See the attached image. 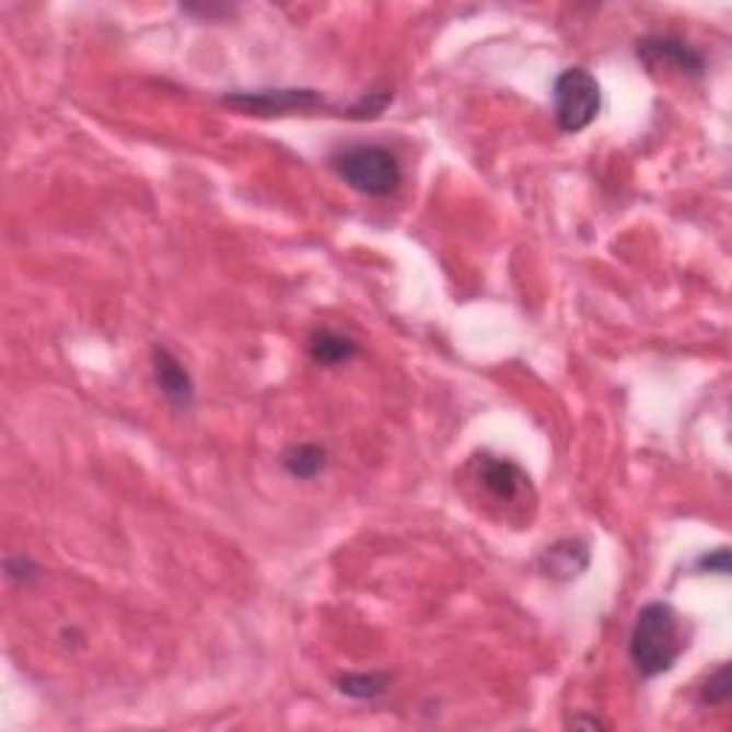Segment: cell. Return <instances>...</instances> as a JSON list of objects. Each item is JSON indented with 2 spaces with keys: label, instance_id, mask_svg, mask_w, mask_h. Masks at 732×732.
Listing matches in <instances>:
<instances>
[{
  "label": "cell",
  "instance_id": "cell-1",
  "mask_svg": "<svg viewBox=\"0 0 732 732\" xmlns=\"http://www.w3.org/2000/svg\"><path fill=\"white\" fill-rule=\"evenodd\" d=\"M687 629L678 609L666 601H652L638 609L629 632V661L643 678H659L670 673L687 652Z\"/></svg>",
  "mask_w": 732,
  "mask_h": 732
},
{
  "label": "cell",
  "instance_id": "cell-2",
  "mask_svg": "<svg viewBox=\"0 0 732 732\" xmlns=\"http://www.w3.org/2000/svg\"><path fill=\"white\" fill-rule=\"evenodd\" d=\"M461 478L481 496V503H487L489 510H501L503 521L521 519L526 507H535L530 475L510 458H501L492 452H475L473 458L466 461Z\"/></svg>",
  "mask_w": 732,
  "mask_h": 732
},
{
  "label": "cell",
  "instance_id": "cell-3",
  "mask_svg": "<svg viewBox=\"0 0 732 732\" xmlns=\"http://www.w3.org/2000/svg\"><path fill=\"white\" fill-rule=\"evenodd\" d=\"M333 170L349 189L367 195V198H386L400 186V161L395 152L377 143H356L333 155Z\"/></svg>",
  "mask_w": 732,
  "mask_h": 732
},
{
  "label": "cell",
  "instance_id": "cell-4",
  "mask_svg": "<svg viewBox=\"0 0 732 732\" xmlns=\"http://www.w3.org/2000/svg\"><path fill=\"white\" fill-rule=\"evenodd\" d=\"M601 115V83L581 67L563 69L553 83V118L567 135L584 132Z\"/></svg>",
  "mask_w": 732,
  "mask_h": 732
},
{
  "label": "cell",
  "instance_id": "cell-5",
  "mask_svg": "<svg viewBox=\"0 0 732 732\" xmlns=\"http://www.w3.org/2000/svg\"><path fill=\"white\" fill-rule=\"evenodd\" d=\"M223 106L255 115V118H283L289 112L326 109V101L318 90L301 86H281V90H237L221 97Z\"/></svg>",
  "mask_w": 732,
  "mask_h": 732
},
{
  "label": "cell",
  "instance_id": "cell-6",
  "mask_svg": "<svg viewBox=\"0 0 732 732\" xmlns=\"http://www.w3.org/2000/svg\"><path fill=\"white\" fill-rule=\"evenodd\" d=\"M636 58L650 72H678L684 78H704L707 60L696 46L675 35H647L636 40Z\"/></svg>",
  "mask_w": 732,
  "mask_h": 732
},
{
  "label": "cell",
  "instance_id": "cell-7",
  "mask_svg": "<svg viewBox=\"0 0 732 732\" xmlns=\"http://www.w3.org/2000/svg\"><path fill=\"white\" fill-rule=\"evenodd\" d=\"M152 377H155L158 390L172 407L189 409L195 404V381L186 372L184 363L175 358V352L158 344L152 349Z\"/></svg>",
  "mask_w": 732,
  "mask_h": 732
},
{
  "label": "cell",
  "instance_id": "cell-8",
  "mask_svg": "<svg viewBox=\"0 0 732 732\" xmlns=\"http://www.w3.org/2000/svg\"><path fill=\"white\" fill-rule=\"evenodd\" d=\"M590 544L581 538H561L547 547L538 558V570L553 581H576L590 570Z\"/></svg>",
  "mask_w": 732,
  "mask_h": 732
},
{
  "label": "cell",
  "instance_id": "cell-9",
  "mask_svg": "<svg viewBox=\"0 0 732 732\" xmlns=\"http://www.w3.org/2000/svg\"><path fill=\"white\" fill-rule=\"evenodd\" d=\"M306 349H310L312 361L321 363V367H340V363H349L361 352L352 335L335 333V329H318L310 338Z\"/></svg>",
  "mask_w": 732,
  "mask_h": 732
},
{
  "label": "cell",
  "instance_id": "cell-10",
  "mask_svg": "<svg viewBox=\"0 0 732 732\" xmlns=\"http://www.w3.org/2000/svg\"><path fill=\"white\" fill-rule=\"evenodd\" d=\"M283 469L298 481H312L324 473L326 450L318 444H292L281 458Z\"/></svg>",
  "mask_w": 732,
  "mask_h": 732
},
{
  "label": "cell",
  "instance_id": "cell-11",
  "mask_svg": "<svg viewBox=\"0 0 732 732\" xmlns=\"http://www.w3.org/2000/svg\"><path fill=\"white\" fill-rule=\"evenodd\" d=\"M390 687H393L390 673H349L338 678V693L356 701H377L390 693Z\"/></svg>",
  "mask_w": 732,
  "mask_h": 732
},
{
  "label": "cell",
  "instance_id": "cell-12",
  "mask_svg": "<svg viewBox=\"0 0 732 732\" xmlns=\"http://www.w3.org/2000/svg\"><path fill=\"white\" fill-rule=\"evenodd\" d=\"M390 104H393V90H372V92H367V95L358 97L352 106H347L344 115H347V118H356V120L377 118V115H381V112H384Z\"/></svg>",
  "mask_w": 732,
  "mask_h": 732
},
{
  "label": "cell",
  "instance_id": "cell-13",
  "mask_svg": "<svg viewBox=\"0 0 732 732\" xmlns=\"http://www.w3.org/2000/svg\"><path fill=\"white\" fill-rule=\"evenodd\" d=\"M732 696V684H730V666L721 664L710 678L704 681L701 687V704L704 707H724Z\"/></svg>",
  "mask_w": 732,
  "mask_h": 732
},
{
  "label": "cell",
  "instance_id": "cell-14",
  "mask_svg": "<svg viewBox=\"0 0 732 732\" xmlns=\"http://www.w3.org/2000/svg\"><path fill=\"white\" fill-rule=\"evenodd\" d=\"M696 570L701 576H730V549L716 547L710 553H704L696 561Z\"/></svg>",
  "mask_w": 732,
  "mask_h": 732
},
{
  "label": "cell",
  "instance_id": "cell-15",
  "mask_svg": "<svg viewBox=\"0 0 732 732\" xmlns=\"http://www.w3.org/2000/svg\"><path fill=\"white\" fill-rule=\"evenodd\" d=\"M7 576L12 581H21V584H32V581L40 578V567L32 558H26V555H18V558H9L7 561Z\"/></svg>",
  "mask_w": 732,
  "mask_h": 732
},
{
  "label": "cell",
  "instance_id": "cell-16",
  "mask_svg": "<svg viewBox=\"0 0 732 732\" xmlns=\"http://www.w3.org/2000/svg\"><path fill=\"white\" fill-rule=\"evenodd\" d=\"M181 9H184L186 15H200V18H218V15H226V12H230L226 7H189V3Z\"/></svg>",
  "mask_w": 732,
  "mask_h": 732
},
{
  "label": "cell",
  "instance_id": "cell-17",
  "mask_svg": "<svg viewBox=\"0 0 732 732\" xmlns=\"http://www.w3.org/2000/svg\"><path fill=\"white\" fill-rule=\"evenodd\" d=\"M572 727H590V730H604V721L599 718H572Z\"/></svg>",
  "mask_w": 732,
  "mask_h": 732
}]
</instances>
